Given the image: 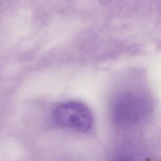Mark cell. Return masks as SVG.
<instances>
[{
	"label": "cell",
	"mask_w": 161,
	"mask_h": 161,
	"mask_svg": "<svg viewBox=\"0 0 161 161\" xmlns=\"http://www.w3.org/2000/svg\"><path fill=\"white\" fill-rule=\"evenodd\" d=\"M150 111V103L144 95L136 92L124 93L114 101L113 118L118 124H135L147 118Z\"/></svg>",
	"instance_id": "obj_1"
},
{
	"label": "cell",
	"mask_w": 161,
	"mask_h": 161,
	"mask_svg": "<svg viewBox=\"0 0 161 161\" xmlns=\"http://www.w3.org/2000/svg\"><path fill=\"white\" fill-rule=\"evenodd\" d=\"M53 121L58 126L87 131L92 125V114L89 108L77 101H65L53 110Z\"/></svg>",
	"instance_id": "obj_2"
},
{
	"label": "cell",
	"mask_w": 161,
	"mask_h": 161,
	"mask_svg": "<svg viewBox=\"0 0 161 161\" xmlns=\"http://www.w3.org/2000/svg\"><path fill=\"white\" fill-rule=\"evenodd\" d=\"M117 161H132V160L129 159V158H126H126L124 157V158H121L120 159L118 160Z\"/></svg>",
	"instance_id": "obj_3"
}]
</instances>
